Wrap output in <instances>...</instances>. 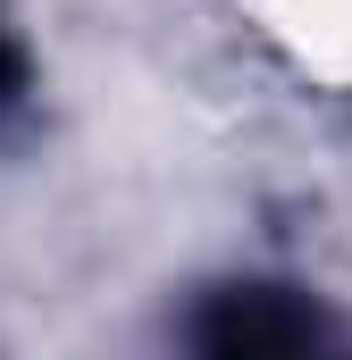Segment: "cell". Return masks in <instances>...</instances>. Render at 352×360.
Listing matches in <instances>:
<instances>
[{"mask_svg":"<svg viewBox=\"0 0 352 360\" xmlns=\"http://www.w3.org/2000/svg\"><path fill=\"white\" fill-rule=\"evenodd\" d=\"M184 360H352V335L294 285H210L184 319Z\"/></svg>","mask_w":352,"mask_h":360,"instance_id":"1","label":"cell"},{"mask_svg":"<svg viewBox=\"0 0 352 360\" xmlns=\"http://www.w3.org/2000/svg\"><path fill=\"white\" fill-rule=\"evenodd\" d=\"M17 101H25V51H17V34L0 25V117H8Z\"/></svg>","mask_w":352,"mask_h":360,"instance_id":"2","label":"cell"}]
</instances>
